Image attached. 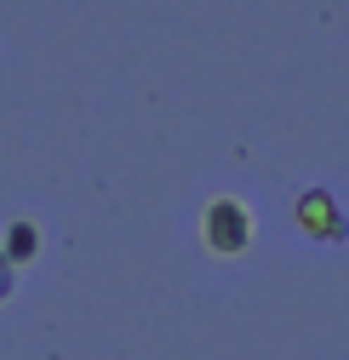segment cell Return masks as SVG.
Listing matches in <instances>:
<instances>
[{
  "label": "cell",
  "mask_w": 349,
  "mask_h": 360,
  "mask_svg": "<svg viewBox=\"0 0 349 360\" xmlns=\"http://www.w3.org/2000/svg\"><path fill=\"white\" fill-rule=\"evenodd\" d=\"M292 217H298V229L310 235V240H349V217L338 212V195L332 189H303L298 195V206H292Z\"/></svg>",
  "instance_id": "2"
},
{
  "label": "cell",
  "mask_w": 349,
  "mask_h": 360,
  "mask_svg": "<svg viewBox=\"0 0 349 360\" xmlns=\"http://www.w3.org/2000/svg\"><path fill=\"white\" fill-rule=\"evenodd\" d=\"M12 286H18V263H12L6 252H0V303L12 297Z\"/></svg>",
  "instance_id": "4"
},
{
  "label": "cell",
  "mask_w": 349,
  "mask_h": 360,
  "mask_svg": "<svg viewBox=\"0 0 349 360\" xmlns=\"http://www.w3.org/2000/svg\"><path fill=\"white\" fill-rule=\"evenodd\" d=\"M252 235H258V217L241 195H212L201 206V246L212 257H241L252 246Z\"/></svg>",
  "instance_id": "1"
},
{
  "label": "cell",
  "mask_w": 349,
  "mask_h": 360,
  "mask_svg": "<svg viewBox=\"0 0 349 360\" xmlns=\"http://www.w3.org/2000/svg\"><path fill=\"white\" fill-rule=\"evenodd\" d=\"M0 252H6L12 263H29V257L40 252V229H34L29 217H12V223H6V235H0Z\"/></svg>",
  "instance_id": "3"
}]
</instances>
